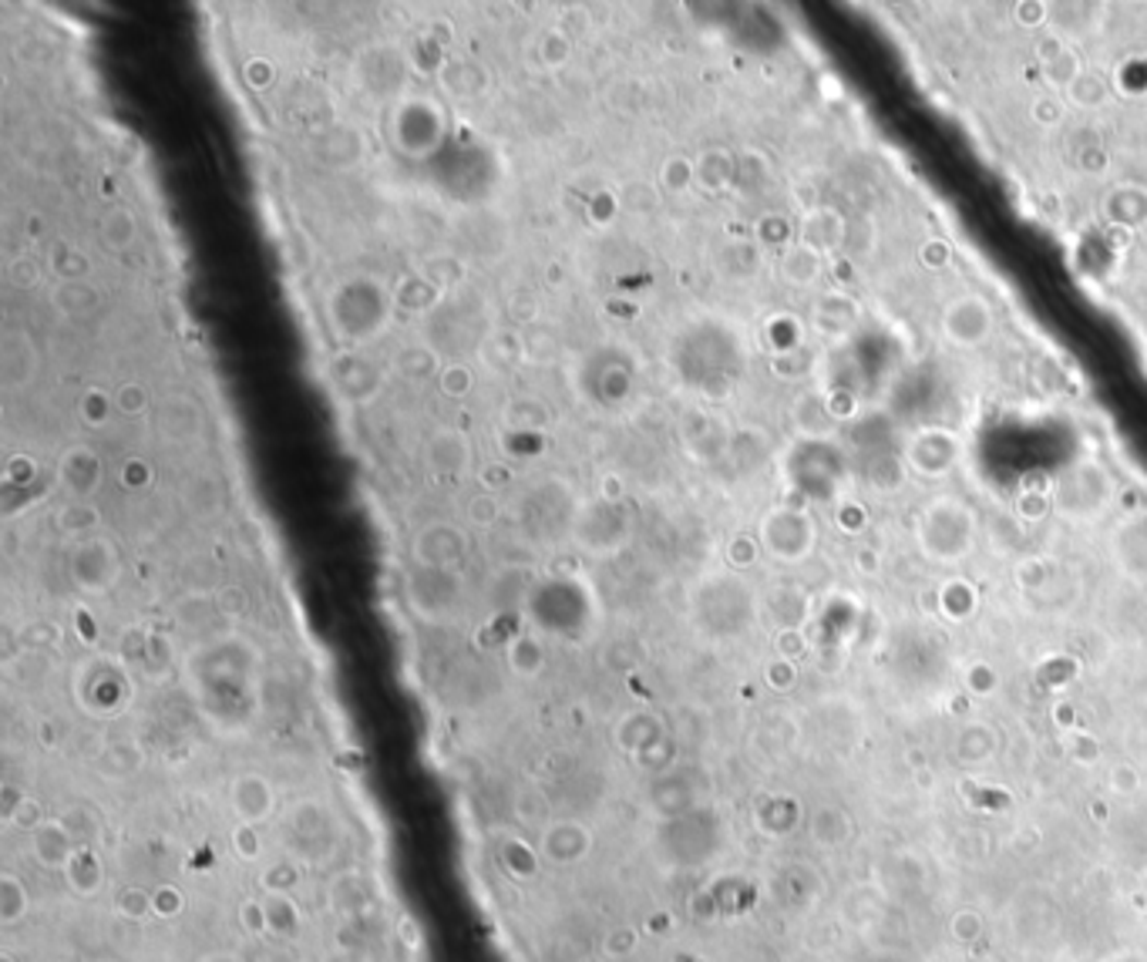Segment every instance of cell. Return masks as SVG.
Wrapping results in <instances>:
<instances>
[{
    "instance_id": "cell-1",
    "label": "cell",
    "mask_w": 1147,
    "mask_h": 962,
    "mask_svg": "<svg viewBox=\"0 0 1147 962\" xmlns=\"http://www.w3.org/2000/svg\"><path fill=\"white\" fill-rule=\"evenodd\" d=\"M232 805L243 821L256 825L273 811V791L263 778H240L236 781V791H232Z\"/></svg>"
},
{
    "instance_id": "cell-2",
    "label": "cell",
    "mask_w": 1147,
    "mask_h": 962,
    "mask_svg": "<svg viewBox=\"0 0 1147 962\" xmlns=\"http://www.w3.org/2000/svg\"><path fill=\"white\" fill-rule=\"evenodd\" d=\"M34 855L48 868H68L77 852L71 845V834L61 825H41L34 831Z\"/></svg>"
},
{
    "instance_id": "cell-6",
    "label": "cell",
    "mask_w": 1147,
    "mask_h": 962,
    "mask_svg": "<svg viewBox=\"0 0 1147 962\" xmlns=\"http://www.w3.org/2000/svg\"><path fill=\"white\" fill-rule=\"evenodd\" d=\"M321 962H364V959L353 955V952H343V949H334V952H327Z\"/></svg>"
},
{
    "instance_id": "cell-4",
    "label": "cell",
    "mask_w": 1147,
    "mask_h": 962,
    "mask_svg": "<svg viewBox=\"0 0 1147 962\" xmlns=\"http://www.w3.org/2000/svg\"><path fill=\"white\" fill-rule=\"evenodd\" d=\"M132 232H135V223L129 213H111L105 219V243H111V246H125Z\"/></svg>"
},
{
    "instance_id": "cell-5",
    "label": "cell",
    "mask_w": 1147,
    "mask_h": 962,
    "mask_svg": "<svg viewBox=\"0 0 1147 962\" xmlns=\"http://www.w3.org/2000/svg\"><path fill=\"white\" fill-rule=\"evenodd\" d=\"M471 515H474V522H495V515H498V505H495L492 498H474V505H471Z\"/></svg>"
},
{
    "instance_id": "cell-7",
    "label": "cell",
    "mask_w": 1147,
    "mask_h": 962,
    "mask_svg": "<svg viewBox=\"0 0 1147 962\" xmlns=\"http://www.w3.org/2000/svg\"><path fill=\"white\" fill-rule=\"evenodd\" d=\"M206 962H243V959H236V955H226V952H219V955H209Z\"/></svg>"
},
{
    "instance_id": "cell-3",
    "label": "cell",
    "mask_w": 1147,
    "mask_h": 962,
    "mask_svg": "<svg viewBox=\"0 0 1147 962\" xmlns=\"http://www.w3.org/2000/svg\"><path fill=\"white\" fill-rule=\"evenodd\" d=\"M27 909V899L21 895V886L14 875H4L0 878V915H4V922L11 926V922L21 918V912Z\"/></svg>"
}]
</instances>
